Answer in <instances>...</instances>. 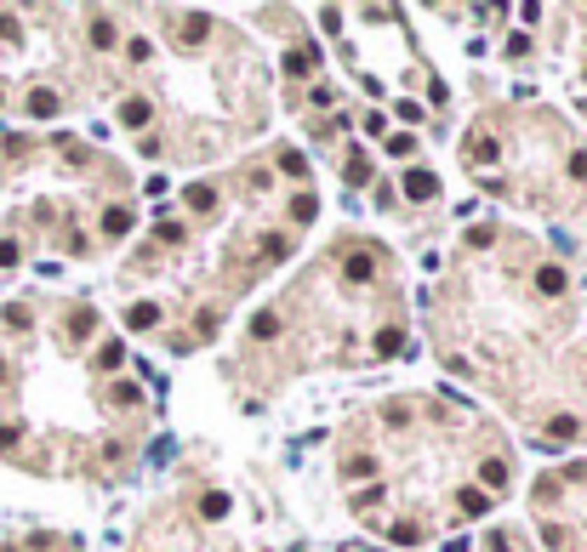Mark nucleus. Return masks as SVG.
I'll return each instance as SVG.
<instances>
[{
  "mask_svg": "<svg viewBox=\"0 0 587 552\" xmlns=\"http://www.w3.org/2000/svg\"><path fill=\"white\" fill-rule=\"evenodd\" d=\"M405 194H410V199H434V194H439V177H434V171H410V177H405Z\"/></svg>",
  "mask_w": 587,
  "mask_h": 552,
  "instance_id": "f257e3e1",
  "label": "nucleus"
},
{
  "mask_svg": "<svg viewBox=\"0 0 587 552\" xmlns=\"http://www.w3.org/2000/svg\"><path fill=\"white\" fill-rule=\"evenodd\" d=\"M490 490H502V484H508V467H502V461H485V473H479Z\"/></svg>",
  "mask_w": 587,
  "mask_h": 552,
  "instance_id": "f03ea898",
  "label": "nucleus"
},
{
  "mask_svg": "<svg viewBox=\"0 0 587 552\" xmlns=\"http://www.w3.org/2000/svg\"><path fill=\"white\" fill-rule=\"evenodd\" d=\"M536 285L553 296V290H565V274H559V268H541V274H536Z\"/></svg>",
  "mask_w": 587,
  "mask_h": 552,
  "instance_id": "7ed1b4c3",
  "label": "nucleus"
},
{
  "mask_svg": "<svg viewBox=\"0 0 587 552\" xmlns=\"http://www.w3.org/2000/svg\"><path fill=\"white\" fill-rule=\"evenodd\" d=\"M154 319H160V308H154V302H143V308H132V325H137V330H149Z\"/></svg>",
  "mask_w": 587,
  "mask_h": 552,
  "instance_id": "20e7f679",
  "label": "nucleus"
},
{
  "mask_svg": "<svg viewBox=\"0 0 587 552\" xmlns=\"http://www.w3.org/2000/svg\"><path fill=\"white\" fill-rule=\"evenodd\" d=\"M103 228H109V234H125V228H132V211H109Z\"/></svg>",
  "mask_w": 587,
  "mask_h": 552,
  "instance_id": "39448f33",
  "label": "nucleus"
},
{
  "mask_svg": "<svg viewBox=\"0 0 587 552\" xmlns=\"http://www.w3.org/2000/svg\"><path fill=\"white\" fill-rule=\"evenodd\" d=\"M29 108H34V114H57V97H52V92H34Z\"/></svg>",
  "mask_w": 587,
  "mask_h": 552,
  "instance_id": "423d86ee",
  "label": "nucleus"
},
{
  "mask_svg": "<svg viewBox=\"0 0 587 552\" xmlns=\"http://www.w3.org/2000/svg\"><path fill=\"white\" fill-rule=\"evenodd\" d=\"M120 114H125V125H143V120H149V103H125Z\"/></svg>",
  "mask_w": 587,
  "mask_h": 552,
  "instance_id": "0eeeda50",
  "label": "nucleus"
},
{
  "mask_svg": "<svg viewBox=\"0 0 587 552\" xmlns=\"http://www.w3.org/2000/svg\"><path fill=\"white\" fill-rule=\"evenodd\" d=\"M548 433H553V439H576V421H570V416H559V421H553Z\"/></svg>",
  "mask_w": 587,
  "mask_h": 552,
  "instance_id": "6e6552de",
  "label": "nucleus"
}]
</instances>
